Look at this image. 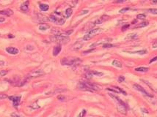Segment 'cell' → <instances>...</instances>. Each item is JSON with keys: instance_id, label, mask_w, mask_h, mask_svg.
Instances as JSON below:
<instances>
[{"instance_id": "cell-1", "label": "cell", "mask_w": 157, "mask_h": 117, "mask_svg": "<svg viewBox=\"0 0 157 117\" xmlns=\"http://www.w3.org/2000/svg\"><path fill=\"white\" fill-rule=\"evenodd\" d=\"M82 60L79 58L77 57H65L63 58L60 61V63L62 65H67V66H72L74 64H77L80 63Z\"/></svg>"}, {"instance_id": "cell-2", "label": "cell", "mask_w": 157, "mask_h": 117, "mask_svg": "<svg viewBox=\"0 0 157 117\" xmlns=\"http://www.w3.org/2000/svg\"><path fill=\"white\" fill-rule=\"evenodd\" d=\"M59 15H60V14L58 13H55V14H51L49 17V21L59 24V25H63L65 22V19L63 17Z\"/></svg>"}, {"instance_id": "cell-3", "label": "cell", "mask_w": 157, "mask_h": 117, "mask_svg": "<svg viewBox=\"0 0 157 117\" xmlns=\"http://www.w3.org/2000/svg\"><path fill=\"white\" fill-rule=\"evenodd\" d=\"M102 31H103V29H101V28H97V29H91L87 34H86L83 37V40H84V41L90 40V39H92L94 36H95V34L101 33Z\"/></svg>"}, {"instance_id": "cell-4", "label": "cell", "mask_w": 157, "mask_h": 117, "mask_svg": "<svg viewBox=\"0 0 157 117\" xmlns=\"http://www.w3.org/2000/svg\"><path fill=\"white\" fill-rule=\"evenodd\" d=\"M45 74V72H43V70H33L31 72H29L28 75L26 76V79L27 81L29 80H31L35 78H38L40 76H43Z\"/></svg>"}, {"instance_id": "cell-5", "label": "cell", "mask_w": 157, "mask_h": 117, "mask_svg": "<svg viewBox=\"0 0 157 117\" xmlns=\"http://www.w3.org/2000/svg\"><path fill=\"white\" fill-rule=\"evenodd\" d=\"M134 87L135 89H137V90H138L139 91L142 92V93L144 95H145V96H147V97H153L152 94H150V93H148V92L145 89L142 87H141L140 85L136 83V84L134 85Z\"/></svg>"}, {"instance_id": "cell-6", "label": "cell", "mask_w": 157, "mask_h": 117, "mask_svg": "<svg viewBox=\"0 0 157 117\" xmlns=\"http://www.w3.org/2000/svg\"><path fill=\"white\" fill-rule=\"evenodd\" d=\"M8 98L10 99V101L13 102V104L15 107H17L19 106V103L21 99V96H10L8 97Z\"/></svg>"}, {"instance_id": "cell-7", "label": "cell", "mask_w": 157, "mask_h": 117, "mask_svg": "<svg viewBox=\"0 0 157 117\" xmlns=\"http://www.w3.org/2000/svg\"><path fill=\"white\" fill-rule=\"evenodd\" d=\"M107 90L113 91V92H115V93H123L124 95L127 94L125 91H123L121 88H120V87H112L107 88Z\"/></svg>"}, {"instance_id": "cell-8", "label": "cell", "mask_w": 157, "mask_h": 117, "mask_svg": "<svg viewBox=\"0 0 157 117\" xmlns=\"http://www.w3.org/2000/svg\"><path fill=\"white\" fill-rule=\"evenodd\" d=\"M6 51H7L8 53L12 54V55H16L19 53V50L16 48L14 47H8L6 48Z\"/></svg>"}, {"instance_id": "cell-9", "label": "cell", "mask_w": 157, "mask_h": 117, "mask_svg": "<svg viewBox=\"0 0 157 117\" xmlns=\"http://www.w3.org/2000/svg\"><path fill=\"white\" fill-rule=\"evenodd\" d=\"M0 14L4 15L6 16H11L12 15H13V11L10 9H5L3 10H0Z\"/></svg>"}, {"instance_id": "cell-10", "label": "cell", "mask_w": 157, "mask_h": 117, "mask_svg": "<svg viewBox=\"0 0 157 117\" xmlns=\"http://www.w3.org/2000/svg\"><path fill=\"white\" fill-rule=\"evenodd\" d=\"M62 50V47H61V45H56L55 47L53 49V55L54 57H57V55L60 53Z\"/></svg>"}, {"instance_id": "cell-11", "label": "cell", "mask_w": 157, "mask_h": 117, "mask_svg": "<svg viewBox=\"0 0 157 117\" xmlns=\"http://www.w3.org/2000/svg\"><path fill=\"white\" fill-rule=\"evenodd\" d=\"M109 95H110V96L112 98V99H114L115 101H117V102H118V104L123 105V106H126V103H125L123 100H120L118 97H117V96H115V95H114V94H109Z\"/></svg>"}, {"instance_id": "cell-12", "label": "cell", "mask_w": 157, "mask_h": 117, "mask_svg": "<svg viewBox=\"0 0 157 117\" xmlns=\"http://www.w3.org/2000/svg\"><path fill=\"white\" fill-rule=\"evenodd\" d=\"M118 110L120 113H121L124 115L126 114V111H127V109H126V106H123V105L118 104Z\"/></svg>"}, {"instance_id": "cell-13", "label": "cell", "mask_w": 157, "mask_h": 117, "mask_svg": "<svg viewBox=\"0 0 157 117\" xmlns=\"http://www.w3.org/2000/svg\"><path fill=\"white\" fill-rule=\"evenodd\" d=\"M29 0H27L25 2H24L21 6V10L23 11V12H27L28 10H29Z\"/></svg>"}, {"instance_id": "cell-14", "label": "cell", "mask_w": 157, "mask_h": 117, "mask_svg": "<svg viewBox=\"0 0 157 117\" xmlns=\"http://www.w3.org/2000/svg\"><path fill=\"white\" fill-rule=\"evenodd\" d=\"M38 19L41 22H46L49 21V18L43 14H38Z\"/></svg>"}, {"instance_id": "cell-15", "label": "cell", "mask_w": 157, "mask_h": 117, "mask_svg": "<svg viewBox=\"0 0 157 117\" xmlns=\"http://www.w3.org/2000/svg\"><path fill=\"white\" fill-rule=\"evenodd\" d=\"M149 24V22L148 21H143V22H141L140 23H138L137 25L134 26L133 28L134 29H137V28H143V27H145L147 26H148Z\"/></svg>"}, {"instance_id": "cell-16", "label": "cell", "mask_w": 157, "mask_h": 117, "mask_svg": "<svg viewBox=\"0 0 157 117\" xmlns=\"http://www.w3.org/2000/svg\"><path fill=\"white\" fill-rule=\"evenodd\" d=\"M137 38V34L135 33H131V34H129L125 38V40H134Z\"/></svg>"}, {"instance_id": "cell-17", "label": "cell", "mask_w": 157, "mask_h": 117, "mask_svg": "<svg viewBox=\"0 0 157 117\" xmlns=\"http://www.w3.org/2000/svg\"><path fill=\"white\" fill-rule=\"evenodd\" d=\"M112 64L113 65V66H114V67H118V68H121V67H123V65H122V63L120 62V61H119L118 60H113L112 61Z\"/></svg>"}, {"instance_id": "cell-18", "label": "cell", "mask_w": 157, "mask_h": 117, "mask_svg": "<svg viewBox=\"0 0 157 117\" xmlns=\"http://www.w3.org/2000/svg\"><path fill=\"white\" fill-rule=\"evenodd\" d=\"M148 70H149L148 67H137V68H135V71L137 72H148Z\"/></svg>"}, {"instance_id": "cell-19", "label": "cell", "mask_w": 157, "mask_h": 117, "mask_svg": "<svg viewBox=\"0 0 157 117\" xmlns=\"http://www.w3.org/2000/svg\"><path fill=\"white\" fill-rule=\"evenodd\" d=\"M39 8L42 11H48L49 9V6L46 4H40Z\"/></svg>"}, {"instance_id": "cell-20", "label": "cell", "mask_w": 157, "mask_h": 117, "mask_svg": "<svg viewBox=\"0 0 157 117\" xmlns=\"http://www.w3.org/2000/svg\"><path fill=\"white\" fill-rule=\"evenodd\" d=\"M90 73H91V75L93 76H98V77H101L102 75H104V73L101 72H98V71H96V70H92V71H90Z\"/></svg>"}, {"instance_id": "cell-21", "label": "cell", "mask_w": 157, "mask_h": 117, "mask_svg": "<svg viewBox=\"0 0 157 117\" xmlns=\"http://www.w3.org/2000/svg\"><path fill=\"white\" fill-rule=\"evenodd\" d=\"M50 28L49 25H48L46 23H42L41 25L39 26V29L41 31H46L47 29H49Z\"/></svg>"}, {"instance_id": "cell-22", "label": "cell", "mask_w": 157, "mask_h": 117, "mask_svg": "<svg viewBox=\"0 0 157 117\" xmlns=\"http://www.w3.org/2000/svg\"><path fill=\"white\" fill-rule=\"evenodd\" d=\"M72 13H73V10H72L71 8H68L65 10V17L66 18H69L71 16Z\"/></svg>"}, {"instance_id": "cell-23", "label": "cell", "mask_w": 157, "mask_h": 117, "mask_svg": "<svg viewBox=\"0 0 157 117\" xmlns=\"http://www.w3.org/2000/svg\"><path fill=\"white\" fill-rule=\"evenodd\" d=\"M128 53H137V54H140V55H143V54H145L147 53V51L146 50H141V51H133V52H129L128 51Z\"/></svg>"}, {"instance_id": "cell-24", "label": "cell", "mask_w": 157, "mask_h": 117, "mask_svg": "<svg viewBox=\"0 0 157 117\" xmlns=\"http://www.w3.org/2000/svg\"><path fill=\"white\" fill-rule=\"evenodd\" d=\"M57 99L59 100V101H63V102H65L67 100V97H66L65 95H63V94H59V96H57Z\"/></svg>"}, {"instance_id": "cell-25", "label": "cell", "mask_w": 157, "mask_h": 117, "mask_svg": "<svg viewBox=\"0 0 157 117\" xmlns=\"http://www.w3.org/2000/svg\"><path fill=\"white\" fill-rule=\"evenodd\" d=\"M87 113V110L85 109H83L82 111H80V113L78 114V116L76 117H84Z\"/></svg>"}, {"instance_id": "cell-26", "label": "cell", "mask_w": 157, "mask_h": 117, "mask_svg": "<svg viewBox=\"0 0 157 117\" xmlns=\"http://www.w3.org/2000/svg\"><path fill=\"white\" fill-rule=\"evenodd\" d=\"M148 12L151 13V14L157 15V9H156V8H150V9H148Z\"/></svg>"}, {"instance_id": "cell-27", "label": "cell", "mask_w": 157, "mask_h": 117, "mask_svg": "<svg viewBox=\"0 0 157 117\" xmlns=\"http://www.w3.org/2000/svg\"><path fill=\"white\" fill-rule=\"evenodd\" d=\"M145 14H139V15H137V19H140V20H143V19H145Z\"/></svg>"}, {"instance_id": "cell-28", "label": "cell", "mask_w": 157, "mask_h": 117, "mask_svg": "<svg viewBox=\"0 0 157 117\" xmlns=\"http://www.w3.org/2000/svg\"><path fill=\"white\" fill-rule=\"evenodd\" d=\"M114 45H112V44H110V43H104V44H103V48H112V47H114Z\"/></svg>"}, {"instance_id": "cell-29", "label": "cell", "mask_w": 157, "mask_h": 117, "mask_svg": "<svg viewBox=\"0 0 157 117\" xmlns=\"http://www.w3.org/2000/svg\"><path fill=\"white\" fill-rule=\"evenodd\" d=\"M129 10H130L129 8H123V9H121V10H119V13H126V12L129 11Z\"/></svg>"}, {"instance_id": "cell-30", "label": "cell", "mask_w": 157, "mask_h": 117, "mask_svg": "<svg viewBox=\"0 0 157 117\" xmlns=\"http://www.w3.org/2000/svg\"><path fill=\"white\" fill-rule=\"evenodd\" d=\"M8 73V72L6 70H1L0 71V76H4L7 75Z\"/></svg>"}, {"instance_id": "cell-31", "label": "cell", "mask_w": 157, "mask_h": 117, "mask_svg": "<svg viewBox=\"0 0 157 117\" xmlns=\"http://www.w3.org/2000/svg\"><path fill=\"white\" fill-rule=\"evenodd\" d=\"M8 95H6L4 94H0V100H4L6 98H8Z\"/></svg>"}, {"instance_id": "cell-32", "label": "cell", "mask_w": 157, "mask_h": 117, "mask_svg": "<svg viewBox=\"0 0 157 117\" xmlns=\"http://www.w3.org/2000/svg\"><path fill=\"white\" fill-rule=\"evenodd\" d=\"M118 81H119V82H123L124 81H125V77L123 76V75H120L119 78H118Z\"/></svg>"}, {"instance_id": "cell-33", "label": "cell", "mask_w": 157, "mask_h": 117, "mask_svg": "<svg viewBox=\"0 0 157 117\" xmlns=\"http://www.w3.org/2000/svg\"><path fill=\"white\" fill-rule=\"evenodd\" d=\"M103 22H104V21H102L101 18H99V19H97V20H96V21H95L94 23H95V24H101V23H102Z\"/></svg>"}, {"instance_id": "cell-34", "label": "cell", "mask_w": 157, "mask_h": 117, "mask_svg": "<svg viewBox=\"0 0 157 117\" xmlns=\"http://www.w3.org/2000/svg\"><path fill=\"white\" fill-rule=\"evenodd\" d=\"M89 13V10H82V13H79V15H84V14H87V13Z\"/></svg>"}, {"instance_id": "cell-35", "label": "cell", "mask_w": 157, "mask_h": 117, "mask_svg": "<svg viewBox=\"0 0 157 117\" xmlns=\"http://www.w3.org/2000/svg\"><path fill=\"white\" fill-rule=\"evenodd\" d=\"M129 27V24H126V25H124V26L122 27V30L124 32V31H126Z\"/></svg>"}, {"instance_id": "cell-36", "label": "cell", "mask_w": 157, "mask_h": 117, "mask_svg": "<svg viewBox=\"0 0 157 117\" xmlns=\"http://www.w3.org/2000/svg\"><path fill=\"white\" fill-rule=\"evenodd\" d=\"M126 1V0H116V1H114V3H123Z\"/></svg>"}, {"instance_id": "cell-37", "label": "cell", "mask_w": 157, "mask_h": 117, "mask_svg": "<svg viewBox=\"0 0 157 117\" xmlns=\"http://www.w3.org/2000/svg\"><path fill=\"white\" fill-rule=\"evenodd\" d=\"M11 116H12V117H22V116L18 115V114H16V113H11Z\"/></svg>"}, {"instance_id": "cell-38", "label": "cell", "mask_w": 157, "mask_h": 117, "mask_svg": "<svg viewBox=\"0 0 157 117\" xmlns=\"http://www.w3.org/2000/svg\"><path fill=\"white\" fill-rule=\"evenodd\" d=\"M95 50V49H90V50H89V51H84L83 53H84V54H86V53H89L90 52H92V51H93Z\"/></svg>"}, {"instance_id": "cell-39", "label": "cell", "mask_w": 157, "mask_h": 117, "mask_svg": "<svg viewBox=\"0 0 157 117\" xmlns=\"http://www.w3.org/2000/svg\"><path fill=\"white\" fill-rule=\"evenodd\" d=\"M156 60H157V57H153V59H152L150 61V63H152V62H153L154 61H156Z\"/></svg>"}, {"instance_id": "cell-40", "label": "cell", "mask_w": 157, "mask_h": 117, "mask_svg": "<svg viewBox=\"0 0 157 117\" xmlns=\"http://www.w3.org/2000/svg\"><path fill=\"white\" fill-rule=\"evenodd\" d=\"M4 21H5V18H0V23L4 22Z\"/></svg>"}, {"instance_id": "cell-41", "label": "cell", "mask_w": 157, "mask_h": 117, "mask_svg": "<svg viewBox=\"0 0 157 117\" xmlns=\"http://www.w3.org/2000/svg\"><path fill=\"white\" fill-rule=\"evenodd\" d=\"M153 3H157V0H150Z\"/></svg>"}]
</instances>
